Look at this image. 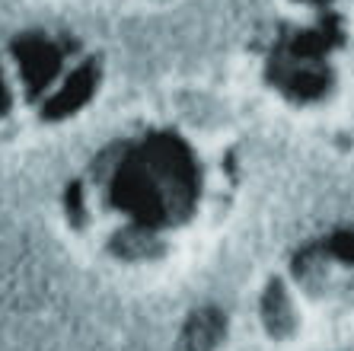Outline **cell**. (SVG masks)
I'll use <instances>...</instances> for the list:
<instances>
[{
    "instance_id": "1",
    "label": "cell",
    "mask_w": 354,
    "mask_h": 351,
    "mask_svg": "<svg viewBox=\"0 0 354 351\" xmlns=\"http://www.w3.org/2000/svg\"><path fill=\"white\" fill-rule=\"evenodd\" d=\"M201 172L192 147L179 134L163 131L140 141L115 163L109 201L134 221V227L160 230L185 224L195 214Z\"/></svg>"
},
{
    "instance_id": "2",
    "label": "cell",
    "mask_w": 354,
    "mask_h": 351,
    "mask_svg": "<svg viewBox=\"0 0 354 351\" xmlns=\"http://www.w3.org/2000/svg\"><path fill=\"white\" fill-rule=\"evenodd\" d=\"M342 19L335 13H326L319 26L300 29V33L281 35V42L268 55L265 77L272 87H278L288 99L313 102L322 99L332 87V67L326 61L335 45H342Z\"/></svg>"
},
{
    "instance_id": "3",
    "label": "cell",
    "mask_w": 354,
    "mask_h": 351,
    "mask_svg": "<svg viewBox=\"0 0 354 351\" xmlns=\"http://www.w3.org/2000/svg\"><path fill=\"white\" fill-rule=\"evenodd\" d=\"M13 55H17V61H19V71H23L29 96H39V93L58 77L64 51L51 39H45V35L29 33L13 42Z\"/></svg>"
},
{
    "instance_id": "4",
    "label": "cell",
    "mask_w": 354,
    "mask_h": 351,
    "mask_svg": "<svg viewBox=\"0 0 354 351\" xmlns=\"http://www.w3.org/2000/svg\"><path fill=\"white\" fill-rule=\"evenodd\" d=\"M96 87H99V61L90 57V61H83L74 74H71V80L61 87L58 96L45 106V118H64V115H74L77 109H83L86 102H90V96L96 93Z\"/></svg>"
},
{
    "instance_id": "5",
    "label": "cell",
    "mask_w": 354,
    "mask_h": 351,
    "mask_svg": "<svg viewBox=\"0 0 354 351\" xmlns=\"http://www.w3.org/2000/svg\"><path fill=\"white\" fill-rule=\"evenodd\" d=\"M223 335H227V316L217 307H201L185 319L179 345L182 351H214L223 342Z\"/></svg>"
},
{
    "instance_id": "6",
    "label": "cell",
    "mask_w": 354,
    "mask_h": 351,
    "mask_svg": "<svg viewBox=\"0 0 354 351\" xmlns=\"http://www.w3.org/2000/svg\"><path fill=\"white\" fill-rule=\"evenodd\" d=\"M259 310H262V323H265V329H268L272 339H290V335L297 332L294 303H290L288 287H284L281 278H272V281H268Z\"/></svg>"
},
{
    "instance_id": "7",
    "label": "cell",
    "mask_w": 354,
    "mask_h": 351,
    "mask_svg": "<svg viewBox=\"0 0 354 351\" xmlns=\"http://www.w3.org/2000/svg\"><path fill=\"white\" fill-rule=\"evenodd\" d=\"M112 253L122 255L128 262H140V259H157L163 253L157 230H144V227H128L122 233H115L112 240Z\"/></svg>"
},
{
    "instance_id": "8",
    "label": "cell",
    "mask_w": 354,
    "mask_h": 351,
    "mask_svg": "<svg viewBox=\"0 0 354 351\" xmlns=\"http://www.w3.org/2000/svg\"><path fill=\"white\" fill-rule=\"evenodd\" d=\"M329 262H332V255H329V249H326V243L304 246V249L294 255V275H297V281H300L306 291H319V287L326 285Z\"/></svg>"
},
{
    "instance_id": "9",
    "label": "cell",
    "mask_w": 354,
    "mask_h": 351,
    "mask_svg": "<svg viewBox=\"0 0 354 351\" xmlns=\"http://www.w3.org/2000/svg\"><path fill=\"white\" fill-rule=\"evenodd\" d=\"M326 249H329L332 259L345 262V265H354V230H338V233H332Z\"/></svg>"
},
{
    "instance_id": "10",
    "label": "cell",
    "mask_w": 354,
    "mask_h": 351,
    "mask_svg": "<svg viewBox=\"0 0 354 351\" xmlns=\"http://www.w3.org/2000/svg\"><path fill=\"white\" fill-rule=\"evenodd\" d=\"M64 204H67V214H71L74 227H83V224H86V208H83V186L80 182H71Z\"/></svg>"
},
{
    "instance_id": "11",
    "label": "cell",
    "mask_w": 354,
    "mask_h": 351,
    "mask_svg": "<svg viewBox=\"0 0 354 351\" xmlns=\"http://www.w3.org/2000/svg\"><path fill=\"white\" fill-rule=\"evenodd\" d=\"M10 109V93H7V87H3V77H0V115Z\"/></svg>"
},
{
    "instance_id": "12",
    "label": "cell",
    "mask_w": 354,
    "mask_h": 351,
    "mask_svg": "<svg viewBox=\"0 0 354 351\" xmlns=\"http://www.w3.org/2000/svg\"><path fill=\"white\" fill-rule=\"evenodd\" d=\"M306 3H316V7H326L329 0H306Z\"/></svg>"
}]
</instances>
